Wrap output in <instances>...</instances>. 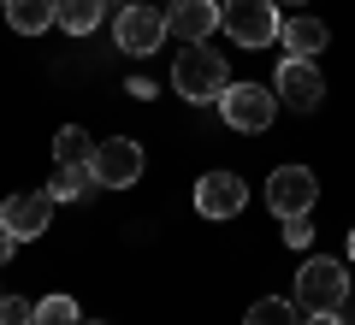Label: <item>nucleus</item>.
<instances>
[{
  "instance_id": "obj_8",
  "label": "nucleus",
  "mask_w": 355,
  "mask_h": 325,
  "mask_svg": "<svg viewBox=\"0 0 355 325\" xmlns=\"http://www.w3.org/2000/svg\"><path fill=\"white\" fill-rule=\"evenodd\" d=\"M272 95H279L284 107H296V113H314L320 100H326V77L314 71V60H296V53H284L279 77H272Z\"/></svg>"
},
{
  "instance_id": "obj_13",
  "label": "nucleus",
  "mask_w": 355,
  "mask_h": 325,
  "mask_svg": "<svg viewBox=\"0 0 355 325\" xmlns=\"http://www.w3.org/2000/svg\"><path fill=\"white\" fill-rule=\"evenodd\" d=\"M6 18H12L18 36H42V30L60 24V0H6Z\"/></svg>"
},
{
  "instance_id": "obj_20",
  "label": "nucleus",
  "mask_w": 355,
  "mask_h": 325,
  "mask_svg": "<svg viewBox=\"0 0 355 325\" xmlns=\"http://www.w3.org/2000/svg\"><path fill=\"white\" fill-rule=\"evenodd\" d=\"M284 243H291V249H308V243H314V219H308V213L284 219Z\"/></svg>"
},
{
  "instance_id": "obj_7",
  "label": "nucleus",
  "mask_w": 355,
  "mask_h": 325,
  "mask_svg": "<svg viewBox=\"0 0 355 325\" xmlns=\"http://www.w3.org/2000/svg\"><path fill=\"white\" fill-rule=\"evenodd\" d=\"M89 166H95V184L101 189H130L142 177V148L130 137H107V142H95Z\"/></svg>"
},
{
  "instance_id": "obj_9",
  "label": "nucleus",
  "mask_w": 355,
  "mask_h": 325,
  "mask_svg": "<svg viewBox=\"0 0 355 325\" xmlns=\"http://www.w3.org/2000/svg\"><path fill=\"white\" fill-rule=\"evenodd\" d=\"M48 219H53V195H48V189H24V195H6V201H0V231L18 237V243L42 237Z\"/></svg>"
},
{
  "instance_id": "obj_19",
  "label": "nucleus",
  "mask_w": 355,
  "mask_h": 325,
  "mask_svg": "<svg viewBox=\"0 0 355 325\" xmlns=\"http://www.w3.org/2000/svg\"><path fill=\"white\" fill-rule=\"evenodd\" d=\"M0 325H36V308L18 296H0Z\"/></svg>"
},
{
  "instance_id": "obj_1",
  "label": "nucleus",
  "mask_w": 355,
  "mask_h": 325,
  "mask_svg": "<svg viewBox=\"0 0 355 325\" xmlns=\"http://www.w3.org/2000/svg\"><path fill=\"white\" fill-rule=\"evenodd\" d=\"M172 89L184 100H196V107H207V100H219L231 89V65L219 48H207V42H184V53H178L172 65Z\"/></svg>"
},
{
  "instance_id": "obj_2",
  "label": "nucleus",
  "mask_w": 355,
  "mask_h": 325,
  "mask_svg": "<svg viewBox=\"0 0 355 325\" xmlns=\"http://www.w3.org/2000/svg\"><path fill=\"white\" fill-rule=\"evenodd\" d=\"M279 0H225V12H219V30H225L237 48H266V42H279Z\"/></svg>"
},
{
  "instance_id": "obj_6",
  "label": "nucleus",
  "mask_w": 355,
  "mask_h": 325,
  "mask_svg": "<svg viewBox=\"0 0 355 325\" xmlns=\"http://www.w3.org/2000/svg\"><path fill=\"white\" fill-rule=\"evenodd\" d=\"M314 195H320V177L308 166H279L266 177V207L279 219H296V213H314Z\"/></svg>"
},
{
  "instance_id": "obj_12",
  "label": "nucleus",
  "mask_w": 355,
  "mask_h": 325,
  "mask_svg": "<svg viewBox=\"0 0 355 325\" xmlns=\"http://www.w3.org/2000/svg\"><path fill=\"white\" fill-rule=\"evenodd\" d=\"M279 42H284L291 53H296V60H314V53L326 48L331 36H326V24H320V18L296 12V18H284V24H279Z\"/></svg>"
},
{
  "instance_id": "obj_3",
  "label": "nucleus",
  "mask_w": 355,
  "mask_h": 325,
  "mask_svg": "<svg viewBox=\"0 0 355 325\" xmlns=\"http://www.w3.org/2000/svg\"><path fill=\"white\" fill-rule=\"evenodd\" d=\"M343 296H349V272H343V261L314 254V261L296 272V308H308V313H338Z\"/></svg>"
},
{
  "instance_id": "obj_23",
  "label": "nucleus",
  "mask_w": 355,
  "mask_h": 325,
  "mask_svg": "<svg viewBox=\"0 0 355 325\" xmlns=\"http://www.w3.org/2000/svg\"><path fill=\"white\" fill-rule=\"evenodd\" d=\"M349 261H355V231H349Z\"/></svg>"
},
{
  "instance_id": "obj_11",
  "label": "nucleus",
  "mask_w": 355,
  "mask_h": 325,
  "mask_svg": "<svg viewBox=\"0 0 355 325\" xmlns=\"http://www.w3.org/2000/svg\"><path fill=\"white\" fill-rule=\"evenodd\" d=\"M219 12H225L219 0H172V18L166 24H172L178 42H207L219 30Z\"/></svg>"
},
{
  "instance_id": "obj_15",
  "label": "nucleus",
  "mask_w": 355,
  "mask_h": 325,
  "mask_svg": "<svg viewBox=\"0 0 355 325\" xmlns=\"http://www.w3.org/2000/svg\"><path fill=\"white\" fill-rule=\"evenodd\" d=\"M89 189H95V166H60L48 195H53V201H83Z\"/></svg>"
},
{
  "instance_id": "obj_25",
  "label": "nucleus",
  "mask_w": 355,
  "mask_h": 325,
  "mask_svg": "<svg viewBox=\"0 0 355 325\" xmlns=\"http://www.w3.org/2000/svg\"><path fill=\"white\" fill-rule=\"evenodd\" d=\"M0 296H6V290H0Z\"/></svg>"
},
{
  "instance_id": "obj_26",
  "label": "nucleus",
  "mask_w": 355,
  "mask_h": 325,
  "mask_svg": "<svg viewBox=\"0 0 355 325\" xmlns=\"http://www.w3.org/2000/svg\"><path fill=\"white\" fill-rule=\"evenodd\" d=\"M0 6H6V0H0Z\"/></svg>"
},
{
  "instance_id": "obj_17",
  "label": "nucleus",
  "mask_w": 355,
  "mask_h": 325,
  "mask_svg": "<svg viewBox=\"0 0 355 325\" xmlns=\"http://www.w3.org/2000/svg\"><path fill=\"white\" fill-rule=\"evenodd\" d=\"M243 325H302V319H296V301H284V296H261V301L249 308V319H243Z\"/></svg>"
},
{
  "instance_id": "obj_10",
  "label": "nucleus",
  "mask_w": 355,
  "mask_h": 325,
  "mask_svg": "<svg viewBox=\"0 0 355 325\" xmlns=\"http://www.w3.org/2000/svg\"><path fill=\"white\" fill-rule=\"evenodd\" d=\"M243 201H249V189H243L237 172H207L202 184H196V213H202V219H237Z\"/></svg>"
},
{
  "instance_id": "obj_16",
  "label": "nucleus",
  "mask_w": 355,
  "mask_h": 325,
  "mask_svg": "<svg viewBox=\"0 0 355 325\" xmlns=\"http://www.w3.org/2000/svg\"><path fill=\"white\" fill-rule=\"evenodd\" d=\"M89 154H95V142H89L83 125H65L60 137H53V160L60 166H89Z\"/></svg>"
},
{
  "instance_id": "obj_18",
  "label": "nucleus",
  "mask_w": 355,
  "mask_h": 325,
  "mask_svg": "<svg viewBox=\"0 0 355 325\" xmlns=\"http://www.w3.org/2000/svg\"><path fill=\"white\" fill-rule=\"evenodd\" d=\"M36 325H83V319H77V301L71 296H42L36 301Z\"/></svg>"
},
{
  "instance_id": "obj_22",
  "label": "nucleus",
  "mask_w": 355,
  "mask_h": 325,
  "mask_svg": "<svg viewBox=\"0 0 355 325\" xmlns=\"http://www.w3.org/2000/svg\"><path fill=\"white\" fill-rule=\"evenodd\" d=\"M302 325H343V319H338V313H308Z\"/></svg>"
},
{
  "instance_id": "obj_14",
  "label": "nucleus",
  "mask_w": 355,
  "mask_h": 325,
  "mask_svg": "<svg viewBox=\"0 0 355 325\" xmlns=\"http://www.w3.org/2000/svg\"><path fill=\"white\" fill-rule=\"evenodd\" d=\"M107 0H60V30H71V36H89V30L101 24Z\"/></svg>"
},
{
  "instance_id": "obj_21",
  "label": "nucleus",
  "mask_w": 355,
  "mask_h": 325,
  "mask_svg": "<svg viewBox=\"0 0 355 325\" xmlns=\"http://www.w3.org/2000/svg\"><path fill=\"white\" fill-rule=\"evenodd\" d=\"M12 249H18V237H6V231H0V266L12 261Z\"/></svg>"
},
{
  "instance_id": "obj_24",
  "label": "nucleus",
  "mask_w": 355,
  "mask_h": 325,
  "mask_svg": "<svg viewBox=\"0 0 355 325\" xmlns=\"http://www.w3.org/2000/svg\"><path fill=\"white\" fill-rule=\"evenodd\" d=\"M291 6H302V0H291Z\"/></svg>"
},
{
  "instance_id": "obj_4",
  "label": "nucleus",
  "mask_w": 355,
  "mask_h": 325,
  "mask_svg": "<svg viewBox=\"0 0 355 325\" xmlns=\"http://www.w3.org/2000/svg\"><path fill=\"white\" fill-rule=\"evenodd\" d=\"M219 113H225L231 130H243V137H254V130H266L272 118H279V95L261 83H231L225 95H219Z\"/></svg>"
},
{
  "instance_id": "obj_5",
  "label": "nucleus",
  "mask_w": 355,
  "mask_h": 325,
  "mask_svg": "<svg viewBox=\"0 0 355 325\" xmlns=\"http://www.w3.org/2000/svg\"><path fill=\"white\" fill-rule=\"evenodd\" d=\"M166 36H172V24H166V12H160V6H148V0L125 6L119 24H113V42H119L125 53H137V60H142V53H154Z\"/></svg>"
}]
</instances>
